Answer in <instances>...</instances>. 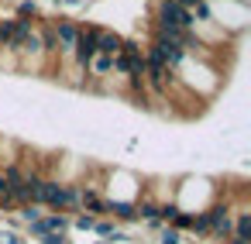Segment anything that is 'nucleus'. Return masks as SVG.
<instances>
[{"label": "nucleus", "instance_id": "nucleus-1", "mask_svg": "<svg viewBox=\"0 0 251 244\" xmlns=\"http://www.w3.org/2000/svg\"><path fill=\"white\" fill-rule=\"evenodd\" d=\"M97 35H100V28H97V24H79L76 49H73V55H69V62H73V69H76V73H86V69H90V62L97 59Z\"/></svg>", "mask_w": 251, "mask_h": 244}, {"label": "nucleus", "instance_id": "nucleus-2", "mask_svg": "<svg viewBox=\"0 0 251 244\" xmlns=\"http://www.w3.org/2000/svg\"><path fill=\"white\" fill-rule=\"evenodd\" d=\"M200 213L206 217V237L227 241L234 234V210H230V203H213V206H206Z\"/></svg>", "mask_w": 251, "mask_h": 244}, {"label": "nucleus", "instance_id": "nucleus-3", "mask_svg": "<svg viewBox=\"0 0 251 244\" xmlns=\"http://www.w3.org/2000/svg\"><path fill=\"white\" fill-rule=\"evenodd\" d=\"M52 31H55V42H59V59H69L73 49H76V38H79V21L59 18V21H52Z\"/></svg>", "mask_w": 251, "mask_h": 244}, {"label": "nucleus", "instance_id": "nucleus-4", "mask_svg": "<svg viewBox=\"0 0 251 244\" xmlns=\"http://www.w3.org/2000/svg\"><path fill=\"white\" fill-rule=\"evenodd\" d=\"M107 213L114 217V223H138V210H134V199H114L107 196Z\"/></svg>", "mask_w": 251, "mask_h": 244}, {"label": "nucleus", "instance_id": "nucleus-5", "mask_svg": "<svg viewBox=\"0 0 251 244\" xmlns=\"http://www.w3.org/2000/svg\"><path fill=\"white\" fill-rule=\"evenodd\" d=\"M121 35H114V31H103L100 28V35H97V55H107V59H114V55H121Z\"/></svg>", "mask_w": 251, "mask_h": 244}, {"label": "nucleus", "instance_id": "nucleus-6", "mask_svg": "<svg viewBox=\"0 0 251 244\" xmlns=\"http://www.w3.org/2000/svg\"><path fill=\"white\" fill-rule=\"evenodd\" d=\"M230 237L251 241V213H248V206H237V210H234V234H230Z\"/></svg>", "mask_w": 251, "mask_h": 244}, {"label": "nucleus", "instance_id": "nucleus-7", "mask_svg": "<svg viewBox=\"0 0 251 244\" xmlns=\"http://www.w3.org/2000/svg\"><path fill=\"white\" fill-rule=\"evenodd\" d=\"M14 11H18V14H14L18 21H31V24H35V21L42 18V7L35 4V0H18V7H14Z\"/></svg>", "mask_w": 251, "mask_h": 244}, {"label": "nucleus", "instance_id": "nucleus-8", "mask_svg": "<svg viewBox=\"0 0 251 244\" xmlns=\"http://www.w3.org/2000/svg\"><path fill=\"white\" fill-rule=\"evenodd\" d=\"M90 76H97V79H103V76H110L114 73V59H107V55H97L93 62H90V69H86Z\"/></svg>", "mask_w": 251, "mask_h": 244}, {"label": "nucleus", "instance_id": "nucleus-9", "mask_svg": "<svg viewBox=\"0 0 251 244\" xmlns=\"http://www.w3.org/2000/svg\"><path fill=\"white\" fill-rule=\"evenodd\" d=\"M193 217H196L193 210H179V213L169 220V227H176L179 234H182V230H193Z\"/></svg>", "mask_w": 251, "mask_h": 244}, {"label": "nucleus", "instance_id": "nucleus-10", "mask_svg": "<svg viewBox=\"0 0 251 244\" xmlns=\"http://www.w3.org/2000/svg\"><path fill=\"white\" fill-rule=\"evenodd\" d=\"M0 244H28V237L21 230L7 227V223H0Z\"/></svg>", "mask_w": 251, "mask_h": 244}, {"label": "nucleus", "instance_id": "nucleus-11", "mask_svg": "<svg viewBox=\"0 0 251 244\" xmlns=\"http://www.w3.org/2000/svg\"><path fill=\"white\" fill-rule=\"evenodd\" d=\"M93 230H97V234H100V241H110V237H114V234H117V223H114V220H110V217H100V220H97V223H93Z\"/></svg>", "mask_w": 251, "mask_h": 244}, {"label": "nucleus", "instance_id": "nucleus-12", "mask_svg": "<svg viewBox=\"0 0 251 244\" xmlns=\"http://www.w3.org/2000/svg\"><path fill=\"white\" fill-rule=\"evenodd\" d=\"M155 241H158V244H182V234H179L176 227H169V223H165V227L155 234Z\"/></svg>", "mask_w": 251, "mask_h": 244}, {"label": "nucleus", "instance_id": "nucleus-13", "mask_svg": "<svg viewBox=\"0 0 251 244\" xmlns=\"http://www.w3.org/2000/svg\"><path fill=\"white\" fill-rule=\"evenodd\" d=\"M38 244H73V237H69V230H62V234H42Z\"/></svg>", "mask_w": 251, "mask_h": 244}, {"label": "nucleus", "instance_id": "nucleus-14", "mask_svg": "<svg viewBox=\"0 0 251 244\" xmlns=\"http://www.w3.org/2000/svg\"><path fill=\"white\" fill-rule=\"evenodd\" d=\"M93 223H97V217H90V213H76L73 217V227L76 230H93Z\"/></svg>", "mask_w": 251, "mask_h": 244}, {"label": "nucleus", "instance_id": "nucleus-15", "mask_svg": "<svg viewBox=\"0 0 251 244\" xmlns=\"http://www.w3.org/2000/svg\"><path fill=\"white\" fill-rule=\"evenodd\" d=\"M220 244H248V241H237V237H227V241H220Z\"/></svg>", "mask_w": 251, "mask_h": 244}, {"label": "nucleus", "instance_id": "nucleus-16", "mask_svg": "<svg viewBox=\"0 0 251 244\" xmlns=\"http://www.w3.org/2000/svg\"><path fill=\"white\" fill-rule=\"evenodd\" d=\"M49 4H59V7H62V0H49Z\"/></svg>", "mask_w": 251, "mask_h": 244}, {"label": "nucleus", "instance_id": "nucleus-17", "mask_svg": "<svg viewBox=\"0 0 251 244\" xmlns=\"http://www.w3.org/2000/svg\"><path fill=\"white\" fill-rule=\"evenodd\" d=\"M97 244H114V241H97Z\"/></svg>", "mask_w": 251, "mask_h": 244}]
</instances>
